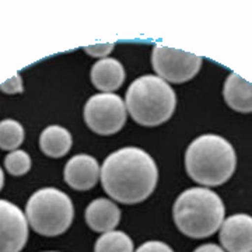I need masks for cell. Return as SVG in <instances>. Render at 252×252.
I'll return each instance as SVG.
<instances>
[{
  "mask_svg": "<svg viewBox=\"0 0 252 252\" xmlns=\"http://www.w3.org/2000/svg\"><path fill=\"white\" fill-rule=\"evenodd\" d=\"M0 90L7 93V94H16V93H21L23 91V83H21V77L20 74L16 73L13 77H10L9 80L4 81L3 84H0Z\"/></svg>",
  "mask_w": 252,
  "mask_h": 252,
  "instance_id": "ac0fdd59",
  "label": "cell"
},
{
  "mask_svg": "<svg viewBox=\"0 0 252 252\" xmlns=\"http://www.w3.org/2000/svg\"><path fill=\"white\" fill-rule=\"evenodd\" d=\"M175 105V91L158 76L136 79L126 93V108L139 125H161L172 117Z\"/></svg>",
  "mask_w": 252,
  "mask_h": 252,
  "instance_id": "277c9868",
  "label": "cell"
},
{
  "mask_svg": "<svg viewBox=\"0 0 252 252\" xmlns=\"http://www.w3.org/2000/svg\"><path fill=\"white\" fill-rule=\"evenodd\" d=\"M225 102L238 112H252V84L237 73H231L224 83L223 90Z\"/></svg>",
  "mask_w": 252,
  "mask_h": 252,
  "instance_id": "4fadbf2b",
  "label": "cell"
},
{
  "mask_svg": "<svg viewBox=\"0 0 252 252\" xmlns=\"http://www.w3.org/2000/svg\"><path fill=\"white\" fill-rule=\"evenodd\" d=\"M136 252H174L170 245L161 241H147L140 245Z\"/></svg>",
  "mask_w": 252,
  "mask_h": 252,
  "instance_id": "d6986e66",
  "label": "cell"
},
{
  "mask_svg": "<svg viewBox=\"0 0 252 252\" xmlns=\"http://www.w3.org/2000/svg\"><path fill=\"white\" fill-rule=\"evenodd\" d=\"M49 252H55V251H49Z\"/></svg>",
  "mask_w": 252,
  "mask_h": 252,
  "instance_id": "603a6c76",
  "label": "cell"
},
{
  "mask_svg": "<svg viewBox=\"0 0 252 252\" xmlns=\"http://www.w3.org/2000/svg\"><path fill=\"white\" fill-rule=\"evenodd\" d=\"M27 238V219L21 209L0 199V252H20Z\"/></svg>",
  "mask_w": 252,
  "mask_h": 252,
  "instance_id": "ba28073f",
  "label": "cell"
},
{
  "mask_svg": "<svg viewBox=\"0 0 252 252\" xmlns=\"http://www.w3.org/2000/svg\"><path fill=\"white\" fill-rule=\"evenodd\" d=\"M114 49V44H99V45L86 46L84 51L93 56H105Z\"/></svg>",
  "mask_w": 252,
  "mask_h": 252,
  "instance_id": "ffe728a7",
  "label": "cell"
},
{
  "mask_svg": "<svg viewBox=\"0 0 252 252\" xmlns=\"http://www.w3.org/2000/svg\"><path fill=\"white\" fill-rule=\"evenodd\" d=\"M99 165L89 154H77L72 157L64 167V181L76 190L91 189L98 181Z\"/></svg>",
  "mask_w": 252,
  "mask_h": 252,
  "instance_id": "30bf717a",
  "label": "cell"
},
{
  "mask_svg": "<svg viewBox=\"0 0 252 252\" xmlns=\"http://www.w3.org/2000/svg\"><path fill=\"white\" fill-rule=\"evenodd\" d=\"M94 252H133V241L124 231H108L97 240Z\"/></svg>",
  "mask_w": 252,
  "mask_h": 252,
  "instance_id": "9a60e30c",
  "label": "cell"
},
{
  "mask_svg": "<svg viewBox=\"0 0 252 252\" xmlns=\"http://www.w3.org/2000/svg\"><path fill=\"white\" fill-rule=\"evenodd\" d=\"M174 221L190 238H206L223 224L224 205L220 196L206 188H190L174 203Z\"/></svg>",
  "mask_w": 252,
  "mask_h": 252,
  "instance_id": "3957f363",
  "label": "cell"
},
{
  "mask_svg": "<svg viewBox=\"0 0 252 252\" xmlns=\"http://www.w3.org/2000/svg\"><path fill=\"white\" fill-rule=\"evenodd\" d=\"M195 252H225L223 248H220L216 244H205L200 245L199 248L195 250Z\"/></svg>",
  "mask_w": 252,
  "mask_h": 252,
  "instance_id": "44dd1931",
  "label": "cell"
},
{
  "mask_svg": "<svg viewBox=\"0 0 252 252\" xmlns=\"http://www.w3.org/2000/svg\"><path fill=\"white\" fill-rule=\"evenodd\" d=\"M84 121L98 135H114L125 125V102L119 95L111 93L95 94L86 102Z\"/></svg>",
  "mask_w": 252,
  "mask_h": 252,
  "instance_id": "8992f818",
  "label": "cell"
},
{
  "mask_svg": "<svg viewBox=\"0 0 252 252\" xmlns=\"http://www.w3.org/2000/svg\"><path fill=\"white\" fill-rule=\"evenodd\" d=\"M220 243L227 252H252V217L230 216L221 224Z\"/></svg>",
  "mask_w": 252,
  "mask_h": 252,
  "instance_id": "9c48e42d",
  "label": "cell"
},
{
  "mask_svg": "<svg viewBox=\"0 0 252 252\" xmlns=\"http://www.w3.org/2000/svg\"><path fill=\"white\" fill-rule=\"evenodd\" d=\"M26 213L32 230L46 237L63 234L73 221L72 199L56 188H42L28 199Z\"/></svg>",
  "mask_w": 252,
  "mask_h": 252,
  "instance_id": "5b68a950",
  "label": "cell"
},
{
  "mask_svg": "<svg viewBox=\"0 0 252 252\" xmlns=\"http://www.w3.org/2000/svg\"><path fill=\"white\" fill-rule=\"evenodd\" d=\"M156 73L162 80L185 83L198 74L202 58L165 45H156L152 55Z\"/></svg>",
  "mask_w": 252,
  "mask_h": 252,
  "instance_id": "52a82bcc",
  "label": "cell"
},
{
  "mask_svg": "<svg viewBox=\"0 0 252 252\" xmlns=\"http://www.w3.org/2000/svg\"><path fill=\"white\" fill-rule=\"evenodd\" d=\"M121 220V210L108 199L99 198L93 200L86 209V221L91 230L105 233L114 230Z\"/></svg>",
  "mask_w": 252,
  "mask_h": 252,
  "instance_id": "8fae6325",
  "label": "cell"
},
{
  "mask_svg": "<svg viewBox=\"0 0 252 252\" xmlns=\"http://www.w3.org/2000/svg\"><path fill=\"white\" fill-rule=\"evenodd\" d=\"M99 175L108 196L125 205H135L153 193L158 170L147 152L125 147L109 154Z\"/></svg>",
  "mask_w": 252,
  "mask_h": 252,
  "instance_id": "6da1fadb",
  "label": "cell"
},
{
  "mask_svg": "<svg viewBox=\"0 0 252 252\" xmlns=\"http://www.w3.org/2000/svg\"><path fill=\"white\" fill-rule=\"evenodd\" d=\"M72 135L67 129L62 126L52 125L45 127L39 136V146L44 154L59 158L69 153L72 147Z\"/></svg>",
  "mask_w": 252,
  "mask_h": 252,
  "instance_id": "5bb4252c",
  "label": "cell"
},
{
  "mask_svg": "<svg viewBox=\"0 0 252 252\" xmlns=\"http://www.w3.org/2000/svg\"><path fill=\"white\" fill-rule=\"evenodd\" d=\"M4 167L11 175H24L31 168V158L24 150H14L6 156Z\"/></svg>",
  "mask_w": 252,
  "mask_h": 252,
  "instance_id": "e0dca14e",
  "label": "cell"
},
{
  "mask_svg": "<svg viewBox=\"0 0 252 252\" xmlns=\"http://www.w3.org/2000/svg\"><path fill=\"white\" fill-rule=\"evenodd\" d=\"M125 80V69L122 63L114 58H104L91 67V81L101 91L118 90Z\"/></svg>",
  "mask_w": 252,
  "mask_h": 252,
  "instance_id": "7c38bea8",
  "label": "cell"
},
{
  "mask_svg": "<svg viewBox=\"0 0 252 252\" xmlns=\"http://www.w3.org/2000/svg\"><path fill=\"white\" fill-rule=\"evenodd\" d=\"M24 140V127L14 119H4L0 122V149L16 150Z\"/></svg>",
  "mask_w": 252,
  "mask_h": 252,
  "instance_id": "2e32d148",
  "label": "cell"
},
{
  "mask_svg": "<svg viewBox=\"0 0 252 252\" xmlns=\"http://www.w3.org/2000/svg\"><path fill=\"white\" fill-rule=\"evenodd\" d=\"M3 184H4V175H3V170L0 168V189L3 188Z\"/></svg>",
  "mask_w": 252,
  "mask_h": 252,
  "instance_id": "7402d4cb",
  "label": "cell"
},
{
  "mask_svg": "<svg viewBox=\"0 0 252 252\" xmlns=\"http://www.w3.org/2000/svg\"><path fill=\"white\" fill-rule=\"evenodd\" d=\"M235 165L234 147L221 136H199L189 144L185 153L187 172L200 185H223L234 174Z\"/></svg>",
  "mask_w": 252,
  "mask_h": 252,
  "instance_id": "7a4b0ae2",
  "label": "cell"
}]
</instances>
